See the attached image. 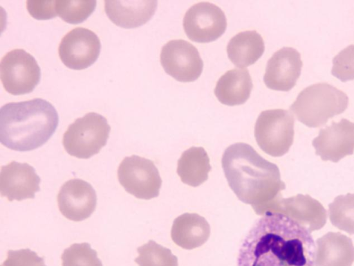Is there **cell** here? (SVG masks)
<instances>
[{
  "mask_svg": "<svg viewBox=\"0 0 354 266\" xmlns=\"http://www.w3.org/2000/svg\"><path fill=\"white\" fill-rule=\"evenodd\" d=\"M315 252L306 227L284 214L267 212L244 238L237 266H314Z\"/></svg>",
  "mask_w": 354,
  "mask_h": 266,
  "instance_id": "6da1fadb",
  "label": "cell"
},
{
  "mask_svg": "<svg viewBox=\"0 0 354 266\" xmlns=\"http://www.w3.org/2000/svg\"><path fill=\"white\" fill-rule=\"evenodd\" d=\"M228 184L239 200L250 204L263 215L272 211L282 197L286 185L278 166L263 158L250 145L236 143L228 146L221 159Z\"/></svg>",
  "mask_w": 354,
  "mask_h": 266,
  "instance_id": "7a4b0ae2",
  "label": "cell"
},
{
  "mask_svg": "<svg viewBox=\"0 0 354 266\" xmlns=\"http://www.w3.org/2000/svg\"><path fill=\"white\" fill-rule=\"evenodd\" d=\"M58 123L55 108L46 100L9 103L0 109V141L13 150H32L48 141Z\"/></svg>",
  "mask_w": 354,
  "mask_h": 266,
  "instance_id": "3957f363",
  "label": "cell"
},
{
  "mask_svg": "<svg viewBox=\"0 0 354 266\" xmlns=\"http://www.w3.org/2000/svg\"><path fill=\"white\" fill-rule=\"evenodd\" d=\"M348 98L328 83L310 85L303 89L290 107L297 119L310 127H320L347 108Z\"/></svg>",
  "mask_w": 354,
  "mask_h": 266,
  "instance_id": "277c9868",
  "label": "cell"
},
{
  "mask_svg": "<svg viewBox=\"0 0 354 266\" xmlns=\"http://www.w3.org/2000/svg\"><path fill=\"white\" fill-rule=\"evenodd\" d=\"M111 127L103 116L90 112L71 124L63 136V145L70 155L88 159L106 144Z\"/></svg>",
  "mask_w": 354,
  "mask_h": 266,
  "instance_id": "5b68a950",
  "label": "cell"
},
{
  "mask_svg": "<svg viewBox=\"0 0 354 266\" xmlns=\"http://www.w3.org/2000/svg\"><path fill=\"white\" fill-rule=\"evenodd\" d=\"M295 120L286 109L263 111L254 125V137L259 148L272 157L286 154L294 139Z\"/></svg>",
  "mask_w": 354,
  "mask_h": 266,
  "instance_id": "8992f818",
  "label": "cell"
},
{
  "mask_svg": "<svg viewBox=\"0 0 354 266\" xmlns=\"http://www.w3.org/2000/svg\"><path fill=\"white\" fill-rule=\"evenodd\" d=\"M118 178L124 190L142 200L158 196L162 179L153 162L137 155L126 157L119 165Z\"/></svg>",
  "mask_w": 354,
  "mask_h": 266,
  "instance_id": "52a82bcc",
  "label": "cell"
},
{
  "mask_svg": "<svg viewBox=\"0 0 354 266\" xmlns=\"http://www.w3.org/2000/svg\"><path fill=\"white\" fill-rule=\"evenodd\" d=\"M0 77L5 90L12 95L32 92L41 78L40 68L32 55L13 49L1 60Z\"/></svg>",
  "mask_w": 354,
  "mask_h": 266,
  "instance_id": "ba28073f",
  "label": "cell"
},
{
  "mask_svg": "<svg viewBox=\"0 0 354 266\" xmlns=\"http://www.w3.org/2000/svg\"><path fill=\"white\" fill-rule=\"evenodd\" d=\"M183 25L188 38L194 42L206 43L217 39L224 33L227 19L218 6L202 1L187 10Z\"/></svg>",
  "mask_w": 354,
  "mask_h": 266,
  "instance_id": "9c48e42d",
  "label": "cell"
},
{
  "mask_svg": "<svg viewBox=\"0 0 354 266\" xmlns=\"http://www.w3.org/2000/svg\"><path fill=\"white\" fill-rule=\"evenodd\" d=\"M160 60L165 71L179 82H193L203 71V62L197 48L183 39L167 42Z\"/></svg>",
  "mask_w": 354,
  "mask_h": 266,
  "instance_id": "30bf717a",
  "label": "cell"
},
{
  "mask_svg": "<svg viewBox=\"0 0 354 266\" xmlns=\"http://www.w3.org/2000/svg\"><path fill=\"white\" fill-rule=\"evenodd\" d=\"M101 44L97 35L91 30L75 28L66 33L58 48L63 64L74 70H82L92 65L98 58Z\"/></svg>",
  "mask_w": 354,
  "mask_h": 266,
  "instance_id": "8fae6325",
  "label": "cell"
},
{
  "mask_svg": "<svg viewBox=\"0 0 354 266\" xmlns=\"http://www.w3.org/2000/svg\"><path fill=\"white\" fill-rule=\"evenodd\" d=\"M312 144L324 161L337 162L354 152V123L342 118L321 129Z\"/></svg>",
  "mask_w": 354,
  "mask_h": 266,
  "instance_id": "7c38bea8",
  "label": "cell"
},
{
  "mask_svg": "<svg viewBox=\"0 0 354 266\" xmlns=\"http://www.w3.org/2000/svg\"><path fill=\"white\" fill-rule=\"evenodd\" d=\"M60 213L67 219L80 222L89 218L97 205V195L93 186L80 179L65 182L57 195Z\"/></svg>",
  "mask_w": 354,
  "mask_h": 266,
  "instance_id": "4fadbf2b",
  "label": "cell"
},
{
  "mask_svg": "<svg viewBox=\"0 0 354 266\" xmlns=\"http://www.w3.org/2000/svg\"><path fill=\"white\" fill-rule=\"evenodd\" d=\"M302 65L301 55L295 48L283 47L268 60L263 82L271 89L288 91L296 85Z\"/></svg>",
  "mask_w": 354,
  "mask_h": 266,
  "instance_id": "5bb4252c",
  "label": "cell"
},
{
  "mask_svg": "<svg viewBox=\"0 0 354 266\" xmlns=\"http://www.w3.org/2000/svg\"><path fill=\"white\" fill-rule=\"evenodd\" d=\"M40 181L35 168L26 163L13 161L1 168L0 192L8 201L34 198Z\"/></svg>",
  "mask_w": 354,
  "mask_h": 266,
  "instance_id": "9a60e30c",
  "label": "cell"
},
{
  "mask_svg": "<svg viewBox=\"0 0 354 266\" xmlns=\"http://www.w3.org/2000/svg\"><path fill=\"white\" fill-rule=\"evenodd\" d=\"M271 212L287 215L310 232L322 229L327 220V213L323 205L308 195L281 197Z\"/></svg>",
  "mask_w": 354,
  "mask_h": 266,
  "instance_id": "2e32d148",
  "label": "cell"
},
{
  "mask_svg": "<svg viewBox=\"0 0 354 266\" xmlns=\"http://www.w3.org/2000/svg\"><path fill=\"white\" fill-rule=\"evenodd\" d=\"M354 262L352 240L339 232H328L316 240L314 265L351 266Z\"/></svg>",
  "mask_w": 354,
  "mask_h": 266,
  "instance_id": "e0dca14e",
  "label": "cell"
},
{
  "mask_svg": "<svg viewBox=\"0 0 354 266\" xmlns=\"http://www.w3.org/2000/svg\"><path fill=\"white\" fill-rule=\"evenodd\" d=\"M157 1H104V10L109 19L124 28H133L147 23L154 15Z\"/></svg>",
  "mask_w": 354,
  "mask_h": 266,
  "instance_id": "ac0fdd59",
  "label": "cell"
},
{
  "mask_svg": "<svg viewBox=\"0 0 354 266\" xmlns=\"http://www.w3.org/2000/svg\"><path fill=\"white\" fill-rule=\"evenodd\" d=\"M210 235L207 221L197 213H185L178 216L173 222L171 238L178 246L193 249L202 246Z\"/></svg>",
  "mask_w": 354,
  "mask_h": 266,
  "instance_id": "d6986e66",
  "label": "cell"
},
{
  "mask_svg": "<svg viewBox=\"0 0 354 266\" xmlns=\"http://www.w3.org/2000/svg\"><path fill=\"white\" fill-rule=\"evenodd\" d=\"M252 82L247 69L227 71L217 81L214 94L222 104L234 106L243 104L249 98Z\"/></svg>",
  "mask_w": 354,
  "mask_h": 266,
  "instance_id": "ffe728a7",
  "label": "cell"
},
{
  "mask_svg": "<svg viewBox=\"0 0 354 266\" xmlns=\"http://www.w3.org/2000/svg\"><path fill=\"white\" fill-rule=\"evenodd\" d=\"M265 50L264 41L256 30L240 32L229 41L227 53L230 61L239 67L255 63Z\"/></svg>",
  "mask_w": 354,
  "mask_h": 266,
  "instance_id": "44dd1931",
  "label": "cell"
},
{
  "mask_svg": "<svg viewBox=\"0 0 354 266\" xmlns=\"http://www.w3.org/2000/svg\"><path fill=\"white\" fill-rule=\"evenodd\" d=\"M212 167L207 153L202 147L184 151L177 163V173L182 182L196 187L205 182Z\"/></svg>",
  "mask_w": 354,
  "mask_h": 266,
  "instance_id": "7402d4cb",
  "label": "cell"
},
{
  "mask_svg": "<svg viewBox=\"0 0 354 266\" xmlns=\"http://www.w3.org/2000/svg\"><path fill=\"white\" fill-rule=\"evenodd\" d=\"M328 215L333 226L354 234V193L336 197L328 204Z\"/></svg>",
  "mask_w": 354,
  "mask_h": 266,
  "instance_id": "603a6c76",
  "label": "cell"
},
{
  "mask_svg": "<svg viewBox=\"0 0 354 266\" xmlns=\"http://www.w3.org/2000/svg\"><path fill=\"white\" fill-rule=\"evenodd\" d=\"M135 262L139 266H178V258L170 249L150 240L137 249Z\"/></svg>",
  "mask_w": 354,
  "mask_h": 266,
  "instance_id": "cb8c5ba5",
  "label": "cell"
},
{
  "mask_svg": "<svg viewBox=\"0 0 354 266\" xmlns=\"http://www.w3.org/2000/svg\"><path fill=\"white\" fill-rule=\"evenodd\" d=\"M96 3V1L55 0V10L62 20L76 24L85 21L93 12Z\"/></svg>",
  "mask_w": 354,
  "mask_h": 266,
  "instance_id": "d4e9b609",
  "label": "cell"
},
{
  "mask_svg": "<svg viewBox=\"0 0 354 266\" xmlns=\"http://www.w3.org/2000/svg\"><path fill=\"white\" fill-rule=\"evenodd\" d=\"M62 266H103L96 251L87 242L75 243L64 249Z\"/></svg>",
  "mask_w": 354,
  "mask_h": 266,
  "instance_id": "484cf974",
  "label": "cell"
},
{
  "mask_svg": "<svg viewBox=\"0 0 354 266\" xmlns=\"http://www.w3.org/2000/svg\"><path fill=\"white\" fill-rule=\"evenodd\" d=\"M331 73L342 82L354 80V44L346 46L333 57Z\"/></svg>",
  "mask_w": 354,
  "mask_h": 266,
  "instance_id": "4316f807",
  "label": "cell"
},
{
  "mask_svg": "<svg viewBox=\"0 0 354 266\" xmlns=\"http://www.w3.org/2000/svg\"><path fill=\"white\" fill-rule=\"evenodd\" d=\"M1 266H46L44 258L29 249L9 250Z\"/></svg>",
  "mask_w": 354,
  "mask_h": 266,
  "instance_id": "83f0119b",
  "label": "cell"
},
{
  "mask_svg": "<svg viewBox=\"0 0 354 266\" xmlns=\"http://www.w3.org/2000/svg\"><path fill=\"white\" fill-rule=\"evenodd\" d=\"M26 8L29 14L36 19H49L57 15L55 10V0L27 1Z\"/></svg>",
  "mask_w": 354,
  "mask_h": 266,
  "instance_id": "f1b7e54d",
  "label": "cell"
}]
</instances>
